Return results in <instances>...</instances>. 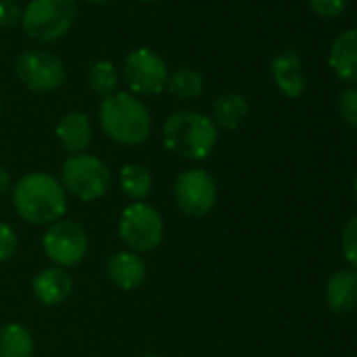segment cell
Masks as SVG:
<instances>
[{
	"mask_svg": "<svg viewBox=\"0 0 357 357\" xmlns=\"http://www.w3.org/2000/svg\"><path fill=\"white\" fill-rule=\"evenodd\" d=\"M13 206L17 215L32 225H53L66 215L68 192L55 176L32 172L15 183Z\"/></svg>",
	"mask_w": 357,
	"mask_h": 357,
	"instance_id": "cell-1",
	"label": "cell"
},
{
	"mask_svg": "<svg viewBox=\"0 0 357 357\" xmlns=\"http://www.w3.org/2000/svg\"><path fill=\"white\" fill-rule=\"evenodd\" d=\"M162 139L166 149L176 155L185 160H204L217 145L219 128L208 116L181 109L166 118L162 126Z\"/></svg>",
	"mask_w": 357,
	"mask_h": 357,
	"instance_id": "cell-2",
	"label": "cell"
},
{
	"mask_svg": "<svg viewBox=\"0 0 357 357\" xmlns=\"http://www.w3.org/2000/svg\"><path fill=\"white\" fill-rule=\"evenodd\" d=\"M99 124L103 132L120 145H139L151 132V116L147 107L130 93H116L103 99L99 107Z\"/></svg>",
	"mask_w": 357,
	"mask_h": 357,
	"instance_id": "cell-3",
	"label": "cell"
},
{
	"mask_svg": "<svg viewBox=\"0 0 357 357\" xmlns=\"http://www.w3.org/2000/svg\"><path fill=\"white\" fill-rule=\"evenodd\" d=\"M76 15V0H32L24 9L22 28L32 40L53 43L70 32Z\"/></svg>",
	"mask_w": 357,
	"mask_h": 357,
	"instance_id": "cell-4",
	"label": "cell"
},
{
	"mask_svg": "<svg viewBox=\"0 0 357 357\" xmlns=\"http://www.w3.org/2000/svg\"><path fill=\"white\" fill-rule=\"evenodd\" d=\"M112 183L107 166L91 153H74L61 166V185L82 202L99 200Z\"/></svg>",
	"mask_w": 357,
	"mask_h": 357,
	"instance_id": "cell-5",
	"label": "cell"
},
{
	"mask_svg": "<svg viewBox=\"0 0 357 357\" xmlns=\"http://www.w3.org/2000/svg\"><path fill=\"white\" fill-rule=\"evenodd\" d=\"M118 234L132 252H149L158 248L164 238V221L153 206L135 202L124 208Z\"/></svg>",
	"mask_w": 357,
	"mask_h": 357,
	"instance_id": "cell-6",
	"label": "cell"
},
{
	"mask_svg": "<svg viewBox=\"0 0 357 357\" xmlns=\"http://www.w3.org/2000/svg\"><path fill=\"white\" fill-rule=\"evenodd\" d=\"M178 211L188 217H206L217 204V183L211 172L202 168H188L176 176L172 188Z\"/></svg>",
	"mask_w": 357,
	"mask_h": 357,
	"instance_id": "cell-7",
	"label": "cell"
},
{
	"mask_svg": "<svg viewBox=\"0 0 357 357\" xmlns=\"http://www.w3.org/2000/svg\"><path fill=\"white\" fill-rule=\"evenodd\" d=\"M20 82L36 93H53L66 82L63 61L49 51H24L15 59Z\"/></svg>",
	"mask_w": 357,
	"mask_h": 357,
	"instance_id": "cell-8",
	"label": "cell"
},
{
	"mask_svg": "<svg viewBox=\"0 0 357 357\" xmlns=\"http://www.w3.org/2000/svg\"><path fill=\"white\" fill-rule=\"evenodd\" d=\"M168 76L164 59L149 49H137L124 61V80L137 95H160L168 84Z\"/></svg>",
	"mask_w": 357,
	"mask_h": 357,
	"instance_id": "cell-9",
	"label": "cell"
},
{
	"mask_svg": "<svg viewBox=\"0 0 357 357\" xmlns=\"http://www.w3.org/2000/svg\"><path fill=\"white\" fill-rule=\"evenodd\" d=\"M86 231L74 221H57L49 227L45 236V252L61 269L80 265L86 257Z\"/></svg>",
	"mask_w": 357,
	"mask_h": 357,
	"instance_id": "cell-10",
	"label": "cell"
},
{
	"mask_svg": "<svg viewBox=\"0 0 357 357\" xmlns=\"http://www.w3.org/2000/svg\"><path fill=\"white\" fill-rule=\"evenodd\" d=\"M324 298L330 311L347 313L357 307V271L355 269H338L334 271L324 288Z\"/></svg>",
	"mask_w": 357,
	"mask_h": 357,
	"instance_id": "cell-11",
	"label": "cell"
},
{
	"mask_svg": "<svg viewBox=\"0 0 357 357\" xmlns=\"http://www.w3.org/2000/svg\"><path fill=\"white\" fill-rule=\"evenodd\" d=\"M328 63L344 82H357V28L338 34L330 47Z\"/></svg>",
	"mask_w": 357,
	"mask_h": 357,
	"instance_id": "cell-12",
	"label": "cell"
},
{
	"mask_svg": "<svg viewBox=\"0 0 357 357\" xmlns=\"http://www.w3.org/2000/svg\"><path fill=\"white\" fill-rule=\"evenodd\" d=\"M147 275L145 261L132 250H120L107 261V278L122 290H135Z\"/></svg>",
	"mask_w": 357,
	"mask_h": 357,
	"instance_id": "cell-13",
	"label": "cell"
},
{
	"mask_svg": "<svg viewBox=\"0 0 357 357\" xmlns=\"http://www.w3.org/2000/svg\"><path fill=\"white\" fill-rule=\"evenodd\" d=\"M34 294L43 305H61L74 288V280L72 275L61 269V267H47L43 269L34 282H32Z\"/></svg>",
	"mask_w": 357,
	"mask_h": 357,
	"instance_id": "cell-14",
	"label": "cell"
},
{
	"mask_svg": "<svg viewBox=\"0 0 357 357\" xmlns=\"http://www.w3.org/2000/svg\"><path fill=\"white\" fill-rule=\"evenodd\" d=\"M57 139L70 153H82L93 141V126L91 118L82 112L66 114L57 124Z\"/></svg>",
	"mask_w": 357,
	"mask_h": 357,
	"instance_id": "cell-15",
	"label": "cell"
},
{
	"mask_svg": "<svg viewBox=\"0 0 357 357\" xmlns=\"http://www.w3.org/2000/svg\"><path fill=\"white\" fill-rule=\"evenodd\" d=\"M271 76L275 86L290 99H296L305 91V76L298 55L282 53L271 61Z\"/></svg>",
	"mask_w": 357,
	"mask_h": 357,
	"instance_id": "cell-16",
	"label": "cell"
},
{
	"mask_svg": "<svg viewBox=\"0 0 357 357\" xmlns=\"http://www.w3.org/2000/svg\"><path fill=\"white\" fill-rule=\"evenodd\" d=\"M248 116V103L242 95L238 93H227L221 95L215 105H213V122L217 128L225 130H236Z\"/></svg>",
	"mask_w": 357,
	"mask_h": 357,
	"instance_id": "cell-17",
	"label": "cell"
},
{
	"mask_svg": "<svg viewBox=\"0 0 357 357\" xmlns=\"http://www.w3.org/2000/svg\"><path fill=\"white\" fill-rule=\"evenodd\" d=\"M36 342L32 332L22 324L0 328V357H34Z\"/></svg>",
	"mask_w": 357,
	"mask_h": 357,
	"instance_id": "cell-18",
	"label": "cell"
},
{
	"mask_svg": "<svg viewBox=\"0 0 357 357\" xmlns=\"http://www.w3.org/2000/svg\"><path fill=\"white\" fill-rule=\"evenodd\" d=\"M120 188L122 192L135 200V202H143L153 188V176L149 172V168H145L143 164H126L120 170Z\"/></svg>",
	"mask_w": 357,
	"mask_h": 357,
	"instance_id": "cell-19",
	"label": "cell"
},
{
	"mask_svg": "<svg viewBox=\"0 0 357 357\" xmlns=\"http://www.w3.org/2000/svg\"><path fill=\"white\" fill-rule=\"evenodd\" d=\"M86 82L95 95L107 99V97L118 93L120 76H118V70L112 61L99 59V61L91 63V68L86 72Z\"/></svg>",
	"mask_w": 357,
	"mask_h": 357,
	"instance_id": "cell-20",
	"label": "cell"
},
{
	"mask_svg": "<svg viewBox=\"0 0 357 357\" xmlns=\"http://www.w3.org/2000/svg\"><path fill=\"white\" fill-rule=\"evenodd\" d=\"M166 89L176 99H196L204 91V76L198 70H192V68L176 70L174 74L168 76Z\"/></svg>",
	"mask_w": 357,
	"mask_h": 357,
	"instance_id": "cell-21",
	"label": "cell"
},
{
	"mask_svg": "<svg viewBox=\"0 0 357 357\" xmlns=\"http://www.w3.org/2000/svg\"><path fill=\"white\" fill-rule=\"evenodd\" d=\"M340 244H342V255L344 259L349 261L351 269L357 271V215H353L344 229H342V238H340Z\"/></svg>",
	"mask_w": 357,
	"mask_h": 357,
	"instance_id": "cell-22",
	"label": "cell"
},
{
	"mask_svg": "<svg viewBox=\"0 0 357 357\" xmlns=\"http://www.w3.org/2000/svg\"><path fill=\"white\" fill-rule=\"evenodd\" d=\"M17 234L11 225L0 223V263H7L15 257L17 252Z\"/></svg>",
	"mask_w": 357,
	"mask_h": 357,
	"instance_id": "cell-23",
	"label": "cell"
},
{
	"mask_svg": "<svg viewBox=\"0 0 357 357\" xmlns=\"http://www.w3.org/2000/svg\"><path fill=\"white\" fill-rule=\"evenodd\" d=\"M338 109H340L342 120L357 128V86L342 91L340 101H338Z\"/></svg>",
	"mask_w": 357,
	"mask_h": 357,
	"instance_id": "cell-24",
	"label": "cell"
},
{
	"mask_svg": "<svg viewBox=\"0 0 357 357\" xmlns=\"http://www.w3.org/2000/svg\"><path fill=\"white\" fill-rule=\"evenodd\" d=\"M24 9L20 7L17 0H0V28L9 30L15 28L22 22Z\"/></svg>",
	"mask_w": 357,
	"mask_h": 357,
	"instance_id": "cell-25",
	"label": "cell"
},
{
	"mask_svg": "<svg viewBox=\"0 0 357 357\" xmlns=\"http://www.w3.org/2000/svg\"><path fill=\"white\" fill-rule=\"evenodd\" d=\"M349 0H309L311 9L319 17H338L347 9Z\"/></svg>",
	"mask_w": 357,
	"mask_h": 357,
	"instance_id": "cell-26",
	"label": "cell"
},
{
	"mask_svg": "<svg viewBox=\"0 0 357 357\" xmlns=\"http://www.w3.org/2000/svg\"><path fill=\"white\" fill-rule=\"evenodd\" d=\"M11 188V176H9V170L0 164V196H3L7 190Z\"/></svg>",
	"mask_w": 357,
	"mask_h": 357,
	"instance_id": "cell-27",
	"label": "cell"
},
{
	"mask_svg": "<svg viewBox=\"0 0 357 357\" xmlns=\"http://www.w3.org/2000/svg\"><path fill=\"white\" fill-rule=\"evenodd\" d=\"M353 192H355V198H357V174H355V181H353Z\"/></svg>",
	"mask_w": 357,
	"mask_h": 357,
	"instance_id": "cell-28",
	"label": "cell"
},
{
	"mask_svg": "<svg viewBox=\"0 0 357 357\" xmlns=\"http://www.w3.org/2000/svg\"><path fill=\"white\" fill-rule=\"evenodd\" d=\"M86 3H105V0H86Z\"/></svg>",
	"mask_w": 357,
	"mask_h": 357,
	"instance_id": "cell-29",
	"label": "cell"
},
{
	"mask_svg": "<svg viewBox=\"0 0 357 357\" xmlns=\"http://www.w3.org/2000/svg\"><path fill=\"white\" fill-rule=\"evenodd\" d=\"M141 3H158V0H141Z\"/></svg>",
	"mask_w": 357,
	"mask_h": 357,
	"instance_id": "cell-30",
	"label": "cell"
},
{
	"mask_svg": "<svg viewBox=\"0 0 357 357\" xmlns=\"http://www.w3.org/2000/svg\"><path fill=\"white\" fill-rule=\"evenodd\" d=\"M147 357H164V355H147Z\"/></svg>",
	"mask_w": 357,
	"mask_h": 357,
	"instance_id": "cell-31",
	"label": "cell"
},
{
	"mask_svg": "<svg viewBox=\"0 0 357 357\" xmlns=\"http://www.w3.org/2000/svg\"><path fill=\"white\" fill-rule=\"evenodd\" d=\"M0 112H3V101H0Z\"/></svg>",
	"mask_w": 357,
	"mask_h": 357,
	"instance_id": "cell-32",
	"label": "cell"
}]
</instances>
